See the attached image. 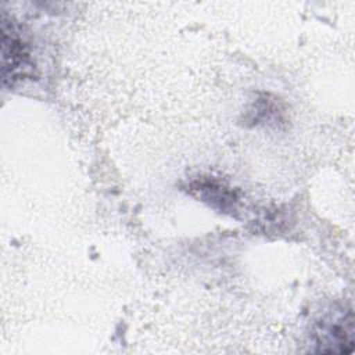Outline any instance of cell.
<instances>
[{"label":"cell","mask_w":355,"mask_h":355,"mask_svg":"<svg viewBox=\"0 0 355 355\" xmlns=\"http://www.w3.org/2000/svg\"><path fill=\"white\" fill-rule=\"evenodd\" d=\"M33 64L15 25L3 17L1 22V78L4 85H15L32 73Z\"/></svg>","instance_id":"1"},{"label":"cell","mask_w":355,"mask_h":355,"mask_svg":"<svg viewBox=\"0 0 355 355\" xmlns=\"http://www.w3.org/2000/svg\"><path fill=\"white\" fill-rule=\"evenodd\" d=\"M352 315L349 313L348 318L345 315L333 316V319L323 322L319 333H318V344L320 345V349L324 345H329L330 348L327 352H348L345 349V345H348L352 349Z\"/></svg>","instance_id":"2"}]
</instances>
